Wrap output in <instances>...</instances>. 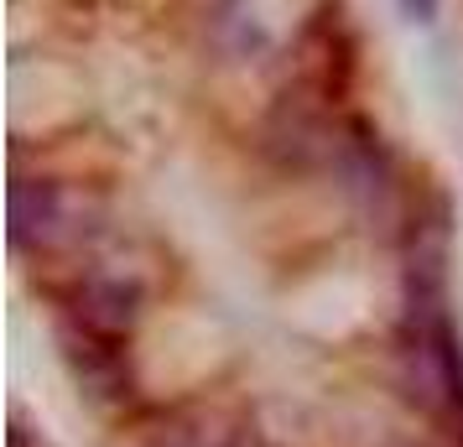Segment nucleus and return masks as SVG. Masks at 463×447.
Wrapping results in <instances>:
<instances>
[{"mask_svg": "<svg viewBox=\"0 0 463 447\" xmlns=\"http://www.w3.org/2000/svg\"><path fill=\"white\" fill-rule=\"evenodd\" d=\"M84 239L79 209L58 177L43 172H11V250L22 260H43Z\"/></svg>", "mask_w": 463, "mask_h": 447, "instance_id": "obj_1", "label": "nucleus"}, {"mask_svg": "<svg viewBox=\"0 0 463 447\" xmlns=\"http://www.w3.org/2000/svg\"><path fill=\"white\" fill-rule=\"evenodd\" d=\"M146 312V286L136 276H105V271H89L63 292L58 322L89 328V333H109V339H130L136 322Z\"/></svg>", "mask_w": 463, "mask_h": 447, "instance_id": "obj_2", "label": "nucleus"}, {"mask_svg": "<svg viewBox=\"0 0 463 447\" xmlns=\"http://www.w3.org/2000/svg\"><path fill=\"white\" fill-rule=\"evenodd\" d=\"M58 349H63L68 375L79 380V390H84L89 401H99V405L130 401V390H136L130 339H109V333H89V328L58 322Z\"/></svg>", "mask_w": 463, "mask_h": 447, "instance_id": "obj_3", "label": "nucleus"}, {"mask_svg": "<svg viewBox=\"0 0 463 447\" xmlns=\"http://www.w3.org/2000/svg\"><path fill=\"white\" fill-rule=\"evenodd\" d=\"M245 442H250V432L224 411H183V416L162 422V432L146 447H245Z\"/></svg>", "mask_w": 463, "mask_h": 447, "instance_id": "obj_4", "label": "nucleus"}, {"mask_svg": "<svg viewBox=\"0 0 463 447\" xmlns=\"http://www.w3.org/2000/svg\"><path fill=\"white\" fill-rule=\"evenodd\" d=\"M396 5L411 26H438V16H442V0H396Z\"/></svg>", "mask_w": 463, "mask_h": 447, "instance_id": "obj_5", "label": "nucleus"}, {"mask_svg": "<svg viewBox=\"0 0 463 447\" xmlns=\"http://www.w3.org/2000/svg\"><path fill=\"white\" fill-rule=\"evenodd\" d=\"M5 447H43V437L26 426L22 411H11V432H5Z\"/></svg>", "mask_w": 463, "mask_h": 447, "instance_id": "obj_6", "label": "nucleus"}]
</instances>
